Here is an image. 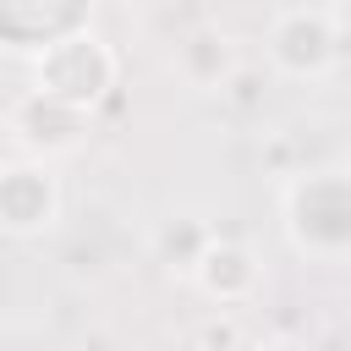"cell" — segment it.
I'll return each mask as SVG.
<instances>
[{
	"label": "cell",
	"mask_w": 351,
	"mask_h": 351,
	"mask_svg": "<svg viewBox=\"0 0 351 351\" xmlns=\"http://www.w3.org/2000/svg\"><path fill=\"white\" fill-rule=\"evenodd\" d=\"M208 302H219V307H241L252 291H258V280H263V269H258V258H252V247H241V241H225V236H214L203 252H197V263H192V274H186Z\"/></svg>",
	"instance_id": "52a82bcc"
},
{
	"label": "cell",
	"mask_w": 351,
	"mask_h": 351,
	"mask_svg": "<svg viewBox=\"0 0 351 351\" xmlns=\"http://www.w3.org/2000/svg\"><path fill=\"white\" fill-rule=\"evenodd\" d=\"M60 225V181L44 159L0 165V230L5 236H44Z\"/></svg>",
	"instance_id": "277c9868"
},
{
	"label": "cell",
	"mask_w": 351,
	"mask_h": 351,
	"mask_svg": "<svg viewBox=\"0 0 351 351\" xmlns=\"http://www.w3.org/2000/svg\"><path fill=\"white\" fill-rule=\"evenodd\" d=\"M280 225L291 252L340 263L351 247V181L346 170H296L280 186Z\"/></svg>",
	"instance_id": "6da1fadb"
},
{
	"label": "cell",
	"mask_w": 351,
	"mask_h": 351,
	"mask_svg": "<svg viewBox=\"0 0 351 351\" xmlns=\"http://www.w3.org/2000/svg\"><path fill=\"white\" fill-rule=\"evenodd\" d=\"M115 77H121V60H115V49L93 27L60 33L44 49H33V93H49L60 104L93 110L115 88Z\"/></svg>",
	"instance_id": "7a4b0ae2"
},
{
	"label": "cell",
	"mask_w": 351,
	"mask_h": 351,
	"mask_svg": "<svg viewBox=\"0 0 351 351\" xmlns=\"http://www.w3.org/2000/svg\"><path fill=\"white\" fill-rule=\"evenodd\" d=\"M214 241V230L203 225V219H192V214H170L159 230H154V252H159V263L170 269V274H192V263H197V252Z\"/></svg>",
	"instance_id": "ba28073f"
},
{
	"label": "cell",
	"mask_w": 351,
	"mask_h": 351,
	"mask_svg": "<svg viewBox=\"0 0 351 351\" xmlns=\"http://www.w3.org/2000/svg\"><path fill=\"white\" fill-rule=\"evenodd\" d=\"M170 71H176V82L192 88V93H225V82L241 71V44H236L225 27L197 22V27H186V33L176 38Z\"/></svg>",
	"instance_id": "8992f818"
},
{
	"label": "cell",
	"mask_w": 351,
	"mask_h": 351,
	"mask_svg": "<svg viewBox=\"0 0 351 351\" xmlns=\"http://www.w3.org/2000/svg\"><path fill=\"white\" fill-rule=\"evenodd\" d=\"M247 351H307V346L291 340V335H269V340H258V346H247Z\"/></svg>",
	"instance_id": "30bf717a"
},
{
	"label": "cell",
	"mask_w": 351,
	"mask_h": 351,
	"mask_svg": "<svg viewBox=\"0 0 351 351\" xmlns=\"http://www.w3.org/2000/svg\"><path fill=\"white\" fill-rule=\"evenodd\" d=\"M346 55V22L329 5H285L269 22V66L291 82L335 77Z\"/></svg>",
	"instance_id": "3957f363"
},
{
	"label": "cell",
	"mask_w": 351,
	"mask_h": 351,
	"mask_svg": "<svg viewBox=\"0 0 351 351\" xmlns=\"http://www.w3.org/2000/svg\"><path fill=\"white\" fill-rule=\"evenodd\" d=\"M197 340H203V351H241V324H236L230 313H225V318H208Z\"/></svg>",
	"instance_id": "9c48e42d"
},
{
	"label": "cell",
	"mask_w": 351,
	"mask_h": 351,
	"mask_svg": "<svg viewBox=\"0 0 351 351\" xmlns=\"http://www.w3.org/2000/svg\"><path fill=\"white\" fill-rule=\"evenodd\" d=\"M88 126H93V110H77V104H60L49 93H22L11 104V132L16 143L27 148V159H55V154H77L88 143Z\"/></svg>",
	"instance_id": "5b68a950"
}]
</instances>
